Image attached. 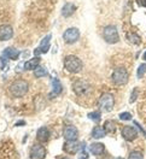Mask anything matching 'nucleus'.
<instances>
[{"mask_svg": "<svg viewBox=\"0 0 146 159\" xmlns=\"http://www.w3.org/2000/svg\"><path fill=\"white\" fill-rule=\"evenodd\" d=\"M9 89H10V93L15 98H22L28 92V83L24 80H16L11 83Z\"/></svg>", "mask_w": 146, "mask_h": 159, "instance_id": "f257e3e1", "label": "nucleus"}, {"mask_svg": "<svg viewBox=\"0 0 146 159\" xmlns=\"http://www.w3.org/2000/svg\"><path fill=\"white\" fill-rule=\"evenodd\" d=\"M64 66H65V69L68 70L69 72H80L81 70H82V66H83V64H82V61L80 58L78 57H75V56H67L65 58H64Z\"/></svg>", "mask_w": 146, "mask_h": 159, "instance_id": "f03ea898", "label": "nucleus"}, {"mask_svg": "<svg viewBox=\"0 0 146 159\" xmlns=\"http://www.w3.org/2000/svg\"><path fill=\"white\" fill-rule=\"evenodd\" d=\"M114 105H115V99H114V95L110 94V93H104L98 101V106L99 109L104 112H110L114 109Z\"/></svg>", "mask_w": 146, "mask_h": 159, "instance_id": "7ed1b4c3", "label": "nucleus"}, {"mask_svg": "<svg viewBox=\"0 0 146 159\" xmlns=\"http://www.w3.org/2000/svg\"><path fill=\"white\" fill-rule=\"evenodd\" d=\"M103 38L106 41L107 43H116L120 40L118 36V31H117L116 27L114 25H107L103 30Z\"/></svg>", "mask_w": 146, "mask_h": 159, "instance_id": "20e7f679", "label": "nucleus"}, {"mask_svg": "<svg viewBox=\"0 0 146 159\" xmlns=\"http://www.w3.org/2000/svg\"><path fill=\"white\" fill-rule=\"evenodd\" d=\"M128 79H129V76H128V72H127L126 69L117 68V69L114 70V72H112V81H114L115 84L123 86V84H126L127 82H128Z\"/></svg>", "mask_w": 146, "mask_h": 159, "instance_id": "39448f33", "label": "nucleus"}, {"mask_svg": "<svg viewBox=\"0 0 146 159\" xmlns=\"http://www.w3.org/2000/svg\"><path fill=\"white\" fill-rule=\"evenodd\" d=\"M86 143L85 142H78V141H67V143H64V151L68 152L70 154H75L78 151L85 149Z\"/></svg>", "mask_w": 146, "mask_h": 159, "instance_id": "423d86ee", "label": "nucleus"}, {"mask_svg": "<svg viewBox=\"0 0 146 159\" xmlns=\"http://www.w3.org/2000/svg\"><path fill=\"white\" fill-rule=\"evenodd\" d=\"M80 38V31L76 28H69L64 31L63 34V39L67 43H74L76 42Z\"/></svg>", "mask_w": 146, "mask_h": 159, "instance_id": "0eeeda50", "label": "nucleus"}, {"mask_svg": "<svg viewBox=\"0 0 146 159\" xmlns=\"http://www.w3.org/2000/svg\"><path fill=\"white\" fill-rule=\"evenodd\" d=\"M51 38H52L51 34H49V35H46V36L42 39L40 46L38 48H35V51H34L35 57H38V56L42 54V53H47V52H49V47H51Z\"/></svg>", "mask_w": 146, "mask_h": 159, "instance_id": "6e6552de", "label": "nucleus"}, {"mask_svg": "<svg viewBox=\"0 0 146 159\" xmlns=\"http://www.w3.org/2000/svg\"><path fill=\"white\" fill-rule=\"evenodd\" d=\"M29 157L31 159H44L46 157V149L42 145H34L30 148Z\"/></svg>", "mask_w": 146, "mask_h": 159, "instance_id": "1a4fd4ad", "label": "nucleus"}, {"mask_svg": "<svg viewBox=\"0 0 146 159\" xmlns=\"http://www.w3.org/2000/svg\"><path fill=\"white\" fill-rule=\"evenodd\" d=\"M73 87H74V92H75L78 95H85V94H87L88 92H89V89H91L89 84H88L87 82L82 81V80L76 81Z\"/></svg>", "mask_w": 146, "mask_h": 159, "instance_id": "9d476101", "label": "nucleus"}, {"mask_svg": "<svg viewBox=\"0 0 146 159\" xmlns=\"http://www.w3.org/2000/svg\"><path fill=\"white\" fill-rule=\"evenodd\" d=\"M122 136L127 141H133L138 138V131L135 130V128H133L130 125H126L122 128Z\"/></svg>", "mask_w": 146, "mask_h": 159, "instance_id": "9b49d317", "label": "nucleus"}, {"mask_svg": "<svg viewBox=\"0 0 146 159\" xmlns=\"http://www.w3.org/2000/svg\"><path fill=\"white\" fill-rule=\"evenodd\" d=\"M13 36V30L9 24H2L0 25V41H6L10 40Z\"/></svg>", "mask_w": 146, "mask_h": 159, "instance_id": "f8f14e48", "label": "nucleus"}, {"mask_svg": "<svg viewBox=\"0 0 146 159\" xmlns=\"http://www.w3.org/2000/svg\"><path fill=\"white\" fill-rule=\"evenodd\" d=\"M78 136V131L75 127L69 125L64 129V138L67 141H76Z\"/></svg>", "mask_w": 146, "mask_h": 159, "instance_id": "ddd939ff", "label": "nucleus"}, {"mask_svg": "<svg viewBox=\"0 0 146 159\" xmlns=\"http://www.w3.org/2000/svg\"><path fill=\"white\" fill-rule=\"evenodd\" d=\"M104 149H105V146H104L103 143H100V142H94V143H92V145L89 146V152H91L92 154H94V156H100V154H103V153H104Z\"/></svg>", "mask_w": 146, "mask_h": 159, "instance_id": "4468645a", "label": "nucleus"}, {"mask_svg": "<svg viewBox=\"0 0 146 159\" xmlns=\"http://www.w3.org/2000/svg\"><path fill=\"white\" fill-rule=\"evenodd\" d=\"M75 11H76V6H75L73 2H67V4L63 6V9H62V15H63L64 17H69V16H71Z\"/></svg>", "mask_w": 146, "mask_h": 159, "instance_id": "2eb2a0df", "label": "nucleus"}, {"mask_svg": "<svg viewBox=\"0 0 146 159\" xmlns=\"http://www.w3.org/2000/svg\"><path fill=\"white\" fill-rule=\"evenodd\" d=\"M36 136H38V140L41 141V142H46V141H49V129L46 128V127H42V128H40L38 130V134H36Z\"/></svg>", "mask_w": 146, "mask_h": 159, "instance_id": "dca6fc26", "label": "nucleus"}, {"mask_svg": "<svg viewBox=\"0 0 146 159\" xmlns=\"http://www.w3.org/2000/svg\"><path fill=\"white\" fill-rule=\"evenodd\" d=\"M20 56V51L15 50L12 47H9V48H5L4 50V57L9 58L11 60H16Z\"/></svg>", "mask_w": 146, "mask_h": 159, "instance_id": "f3484780", "label": "nucleus"}, {"mask_svg": "<svg viewBox=\"0 0 146 159\" xmlns=\"http://www.w3.org/2000/svg\"><path fill=\"white\" fill-rule=\"evenodd\" d=\"M63 87L60 84V81L57 77L52 80V93H51V97H54V95H58L59 93L62 92Z\"/></svg>", "mask_w": 146, "mask_h": 159, "instance_id": "a211bd4d", "label": "nucleus"}, {"mask_svg": "<svg viewBox=\"0 0 146 159\" xmlns=\"http://www.w3.org/2000/svg\"><path fill=\"white\" fill-rule=\"evenodd\" d=\"M39 63H40V58L39 57H35L33 59L27 60L24 63V69L26 70H35L38 66H39Z\"/></svg>", "mask_w": 146, "mask_h": 159, "instance_id": "6ab92c4d", "label": "nucleus"}, {"mask_svg": "<svg viewBox=\"0 0 146 159\" xmlns=\"http://www.w3.org/2000/svg\"><path fill=\"white\" fill-rule=\"evenodd\" d=\"M127 40L130 42V43H134V45H139L140 42H141V38L134 33V31H129V33H127Z\"/></svg>", "mask_w": 146, "mask_h": 159, "instance_id": "aec40b11", "label": "nucleus"}, {"mask_svg": "<svg viewBox=\"0 0 146 159\" xmlns=\"http://www.w3.org/2000/svg\"><path fill=\"white\" fill-rule=\"evenodd\" d=\"M92 136L94 139H103L105 136V130L103 129L101 127H94L92 130Z\"/></svg>", "mask_w": 146, "mask_h": 159, "instance_id": "412c9836", "label": "nucleus"}, {"mask_svg": "<svg viewBox=\"0 0 146 159\" xmlns=\"http://www.w3.org/2000/svg\"><path fill=\"white\" fill-rule=\"evenodd\" d=\"M104 130H105V133H109V134L115 133L116 131V123L114 120H106L104 124Z\"/></svg>", "mask_w": 146, "mask_h": 159, "instance_id": "4be33fe9", "label": "nucleus"}, {"mask_svg": "<svg viewBox=\"0 0 146 159\" xmlns=\"http://www.w3.org/2000/svg\"><path fill=\"white\" fill-rule=\"evenodd\" d=\"M88 118L93 122H100V118H101V113L99 111H94V112H89L88 113Z\"/></svg>", "mask_w": 146, "mask_h": 159, "instance_id": "5701e85b", "label": "nucleus"}, {"mask_svg": "<svg viewBox=\"0 0 146 159\" xmlns=\"http://www.w3.org/2000/svg\"><path fill=\"white\" fill-rule=\"evenodd\" d=\"M46 75H47V70H45L44 68L38 66V68L35 69V76H36V77H44V76H46Z\"/></svg>", "mask_w": 146, "mask_h": 159, "instance_id": "b1692460", "label": "nucleus"}, {"mask_svg": "<svg viewBox=\"0 0 146 159\" xmlns=\"http://www.w3.org/2000/svg\"><path fill=\"white\" fill-rule=\"evenodd\" d=\"M128 159H143V153L139 152V151H133L129 154V158Z\"/></svg>", "mask_w": 146, "mask_h": 159, "instance_id": "393cba45", "label": "nucleus"}, {"mask_svg": "<svg viewBox=\"0 0 146 159\" xmlns=\"http://www.w3.org/2000/svg\"><path fill=\"white\" fill-rule=\"evenodd\" d=\"M145 74H146V63L145 64H141V65L139 66V69H138V77L141 79Z\"/></svg>", "mask_w": 146, "mask_h": 159, "instance_id": "a878e982", "label": "nucleus"}, {"mask_svg": "<svg viewBox=\"0 0 146 159\" xmlns=\"http://www.w3.org/2000/svg\"><path fill=\"white\" fill-rule=\"evenodd\" d=\"M132 118V115L129 112H123V113H120V119L122 120H129Z\"/></svg>", "mask_w": 146, "mask_h": 159, "instance_id": "bb28decb", "label": "nucleus"}, {"mask_svg": "<svg viewBox=\"0 0 146 159\" xmlns=\"http://www.w3.org/2000/svg\"><path fill=\"white\" fill-rule=\"evenodd\" d=\"M136 97H138V88H134V92L130 95V102H134L136 100Z\"/></svg>", "mask_w": 146, "mask_h": 159, "instance_id": "cd10ccee", "label": "nucleus"}, {"mask_svg": "<svg viewBox=\"0 0 146 159\" xmlns=\"http://www.w3.org/2000/svg\"><path fill=\"white\" fill-rule=\"evenodd\" d=\"M136 2H138V5H140L143 7H146V0H136Z\"/></svg>", "mask_w": 146, "mask_h": 159, "instance_id": "c85d7f7f", "label": "nucleus"}, {"mask_svg": "<svg viewBox=\"0 0 146 159\" xmlns=\"http://www.w3.org/2000/svg\"><path fill=\"white\" fill-rule=\"evenodd\" d=\"M134 124H135L136 127H138V128L140 129V131H143V133H144V135H145V136H146V131H145V130H144V129H143V128H141L140 125H139V123H138V122H134Z\"/></svg>", "mask_w": 146, "mask_h": 159, "instance_id": "c756f323", "label": "nucleus"}, {"mask_svg": "<svg viewBox=\"0 0 146 159\" xmlns=\"http://www.w3.org/2000/svg\"><path fill=\"white\" fill-rule=\"evenodd\" d=\"M4 66H5V61H4L2 58H0V70L4 69Z\"/></svg>", "mask_w": 146, "mask_h": 159, "instance_id": "7c9ffc66", "label": "nucleus"}, {"mask_svg": "<svg viewBox=\"0 0 146 159\" xmlns=\"http://www.w3.org/2000/svg\"><path fill=\"white\" fill-rule=\"evenodd\" d=\"M24 124V122H18V123H16V125H23Z\"/></svg>", "mask_w": 146, "mask_h": 159, "instance_id": "2f4dec72", "label": "nucleus"}, {"mask_svg": "<svg viewBox=\"0 0 146 159\" xmlns=\"http://www.w3.org/2000/svg\"><path fill=\"white\" fill-rule=\"evenodd\" d=\"M144 60H146V52L144 53Z\"/></svg>", "mask_w": 146, "mask_h": 159, "instance_id": "473e14b6", "label": "nucleus"}, {"mask_svg": "<svg viewBox=\"0 0 146 159\" xmlns=\"http://www.w3.org/2000/svg\"><path fill=\"white\" fill-rule=\"evenodd\" d=\"M116 159H123V158H120V157H118V158H116Z\"/></svg>", "mask_w": 146, "mask_h": 159, "instance_id": "72a5a7b5", "label": "nucleus"}, {"mask_svg": "<svg viewBox=\"0 0 146 159\" xmlns=\"http://www.w3.org/2000/svg\"><path fill=\"white\" fill-rule=\"evenodd\" d=\"M63 159H68V158H63Z\"/></svg>", "mask_w": 146, "mask_h": 159, "instance_id": "f704fd0d", "label": "nucleus"}, {"mask_svg": "<svg viewBox=\"0 0 146 159\" xmlns=\"http://www.w3.org/2000/svg\"><path fill=\"white\" fill-rule=\"evenodd\" d=\"M80 159H82V158H80Z\"/></svg>", "mask_w": 146, "mask_h": 159, "instance_id": "c9c22d12", "label": "nucleus"}]
</instances>
